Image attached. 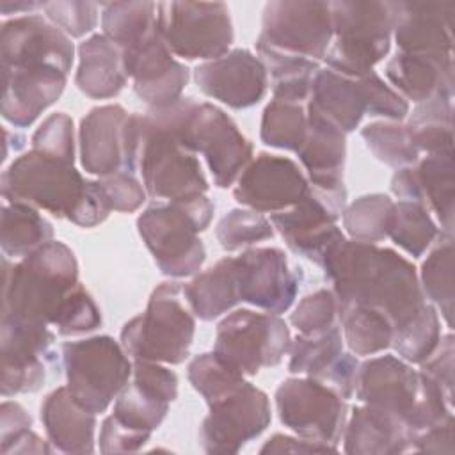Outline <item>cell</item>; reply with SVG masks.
Listing matches in <instances>:
<instances>
[{
	"label": "cell",
	"mask_w": 455,
	"mask_h": 455,
	"mask_svg": "<svg viewBox=\"0 0 455 455\" xmlns=\"http://www.w3.org/2000/svg\"><path fill=\"white\" fill-rule=\"evenodd\" d=\"M359 82L366 100V114L380 116L387 121H402L407 117L409 103L375 71L359 76Z\"/></svg>",
	"instance_id": "obj_52"
},
{
	"label": "cell",
	"mask_w": 455,
	"mask_h": 455,
	"mask_svg": "<svg viewBox=\"0 0 455 455\" xmlns=\"http://www.w3.org/2000/svg\"><path fill=\"white\" fill-rule=\"evenodd\" d=\"M169 400L162 398L146 386L132 380L114 400L112 416L124 427L149 434L160 427L169 411Z\"/></svg>",
	"instance_id": "obj_40"
},
{
	"label": "cell",
	"mask_w": 455,
	"mask_h": 455,
	"mask_svg": "<svg viewBox=\"0 0 455 455\" xmlns=\"http://www.w3.org/2000/svg\"><path fill=\"white\" fill-rule=\"evenodd\" d=\"M128 112L121 105L94 107L78 130L80 162L85 172L107 176L124 171V124Z\"/></svg>",
	"instance_id": "obj_25"
},
{
	"label": "cell",
	"mask_w": 455,
	"mask_h": 455,
	"mask_svg": "<svg viewBox=\"0 0 455 455\" xmlns=\"http://www.w3.org/2000/svg\"><path fill=\"white\" fill-rule=\"evenodd\" d=\"M256 52L267 69V75L270 76L274 100L299 103V105L309 100L315 75L320 69L316 60L279 52L258 41H256Z\"/></svg>",
	"instance_id": "obj_33"
},
{
	"label": "cell",
	"mask_w": 455,
	"mask_h": 455,
	"mask_svg": "<svg viewBox=\"0 0 455 455\" xmlns=\"http://www.w3.org/2000/svg\"><path fill=\"white\" fill-rule=\"evenodd\" d=\"M443 242L432 249L427 259L421 265L419 284L425 297L430 299L432 306H435L448 327L453 323V236L441 235Z\"/></svg>",
	"instance_id": "obj_39"
},
{
	"label": "cell",
	"mask_w": 455,
	"mask_h": 455,
	"mask_svg": "<svg viewBox=\"0 0 455 455\" xmlns=\"http://www.w3.org/2000/svg\"><path fill=\"white\" fill-rule=\"evenodd\" d=\"M101 323V315L92 300V297L87 293V290L78 284L71 295L68 297L57 322V332L62 336H75L91 332Z\"/></svg>",
	"instance_id": "obj_51"
},
{
	"label": "cell",
	"mask_w": 455,
	"mask_h": 455,
	"mask_svg": "<svg viewBox=\"0 0 455 455\" xmlns=\"http://www.w3.org/2000/svg\"><path fill=\"white\" fill-rule=\"evenodd\" d=\"M306 112L343 133L354 132L366 114L359 76L354 78L329 68H320L313 80Z\"/></svg>",
	"instance_id": "obj_27"
},
{
	"label": "cell",
	"mask_w": 455,
	"mask_h": 455,
	"mask_svg": "<svg viewBox=\"0 0 455 455\" xmlns=\"http://www.w3.org/2000/svg\"><path fill=\"white\" fill-rule=\"evenodd\" d=\"M98 9L94 2H44V16L69 37H82L98 25Z\"/></svg>",
	"instance_id": "obj_50"
},
{
	"label": "cell",
	"mask_w": 455,
	"mask_h": 455,
	"mask_svg": "<svg viewBox=\"0 0 455 455\" xmlns=\"http://www.w3.org/2000/svg\"><path fill=\"white\" fill-rule=\"evenodd\" d=\"M307 192L309 181L293 160L259 153L238 176L233 196L242 206L272 215L291 208Z\"/></svg>",
	"instance_id": "obj_18"
},
{
	"label": "cell",
	"mask_w": 455,
	"mask_h": 455,
	"mask_svg": "<svg viewBox=\"0 0 455 455\" xmlns=\"http://www.w3.org/2000/svg\"><path fill=\"white\" fill-rule=\"evenodd\" d=\"M53 236L52 224L37 208L9 203L2 208V251L9 258H25Z\"/></svg>",
	"instance_id": "obj_36"
},
{
	"label": "cell",
	"mask_w": 455,
	"mask_h": 455,
	"mask_svg": "<svg viewBox=\"0 0 455 455\" xmlns=\"http://www.w3.org/2000/svg\"><path fill=\"white\" fill-rule=\"evenodd\" d=\"M55 334L48 325L2 320V395L37 391L53 361Z\"/></svg>",
	"instance_id": "obj_17"
},
{
	"label": "cell",
	"mask_w": 455,
	"mask_h": 455,
	"mask_svg": "<svg viewBox=\"0 0 455 455\" xmlns=\"http://www.w3.org/2000/svg\"><path fill=\"white\" fill-rule=\"evenodd\" d=\"M41 421L50 443L64 453H92L96 414L84 409L66 386L53 389L41 403Z\"/></svg>",
	"instance_id": "obj_29"
},
{
	"label": "cell",
	"mask_w": 455,
	"mask_h": 455,
	"mask_svg": "<svg viewBox=\"0 0 455 455\" xmlns=\"http://www.w3.org/2000/svg\"><path fill=\"white\" fill-rule=\"evenodd\" d=\"M275 407L284 427L299 437L336 448L347 423V403L313 377H293L275 391Z\"/></svg>",
	"instance_id": "obj_12"
},
{
	"label": "cell",
	"mask_w": 455,
	"mask_h": 455,
	"mask_svg": "<svg viewBox=\"0 0 455 455\" xmlns=\"http://www.w3.org/2000/svg\"><path fill=\"white\" fill-rule=\"evenodd\" d=\"M453 334L441 336L435 350L419 363V373L428 377L444 395L446 402L453 407Z\"/></svg>",
	"instance_id": "obj_54"
},
{
	"label": "cell",
	"mask_w": 455,
	"mask_h": 455,
	"mask_svg": "<svg viewBox=\"0 0 455 455\" xmlns=\"http://www.w3.org/2000/svg\"><path fill=\"white\" fill-rule=\"evenodd\" d=\"M441 235L430 212L412 201L395 203L389 238L412 258H419Z\"/></svg>",
	"instance_id": "obj_43"
},
{
	"label": "cell",
	"mask_w": 455,
	"mask_h": 455,
	"mask_svg": "<svg viewBox=\"0 0 455 455\" xmlns=\"http://www.w3.org/2000/svg\"><path fill=\"white\" fill-rule=\"evenodd\" d=\"M0 411V441L2 446H5L32 427V418L16 402H4Z\"/></svg>",
	"instance_id": "obj_59"
},
{
	"label": "cell",
	"mask_w": 455,
	"mask_h": 455,
	"mask_svg": "<svg viewBox=\"0 0 455 455\" xmlns=\"http://www.w3.org/2000/svg\"><path fill=\"white\" fill-rule=\"evenodd\" d=\"M307 130V112L299 103L272 100L261 117V140L270 148L297 151Z\"/></svg>",
	"instance_id": "obj_44"
},
{
	"label": "cell",
	"mask_w": 455,
	"mask_h": 455,
	"mask_svg": "<svg viewBox=\"0 0 455 455\" xmlns=\"http://www.w3.org/2000/svg\"><path fill=\"white\" fill-rule=\"evenodd\" d=\"M332 43L323 57L329 69L347 76L373 71L391 48V2H331Z\"/></svg>",
	"instance_id": "obj_5"
},
{
	"label": "cell",
	"mask_w": 455,
	"mask_h": 455,
	"mask_svg": "<svg viewBox=\"0 0 455 455\" xmlns=\"http://www.w3.org/2000/svg\"><path fill=\"white\" fill-rule=\"evenodd\" d=\"M345 206V185L332 190L309 185V192L297 204L272 213L270 222L293 252L322 267L325 256L345 240L338 226Z\"/></svg>",
	"instance_id": "obj_11"
},
{
	"label": "cell",
	"mask_w": 455,
	"mask_h": 455,
	"mask_svg": "<svg viewBox=\"0 0 455 455\" xmlns=\"http://www.w3.org/2000/svg\"><path fill=\"white\" fill-rule=\"evenodd\" d=\"M32 149L66 164L75 162L73 119L66 112L50 114L32 135Z\"/></svg>",
	"instance_id": "obj_48"
},
{
	"label": "cell",
	"mask_w": 455,
	"mask_h": 455,
	"mask_svg": "<svg viewBox=\"0 0 455 455\" xmlns=\"http://www.w3.org/2000/svg\"><path fill=\"white\" fill-rule=\"evenodd\" d=\"M2 453H50L52 448L48 443H44L37 434H34L30 428L20 434L16 439H12L9 444L0 448Z\"/></svg>",
	"instance_id": "obj_60"
},
{
	"label": "cell",
	"mask_w": 455,
	"mask_h": 455,
	"mask_svg": "<svg viewBox=\"0 0 455 455\" xmlns=\"http://www.w3.org/2000/svg\"><path fill=\"white\" fill-rule=\"evenodd\" d=\"M411 450L430 451V453H451L453 451V416L416 435L412 439Z\"/></svg>",
	"instance_id": "obj_57"
},
{
	"label": "cell",
	"mask_w": 455,
	"mask_h": 455,
	"mask_svg": "<svg viewBox=\"0 0 455 455\" xmlns=\"http://www.w3.org/2000/svg\"><path fill=\"white\" fill-rule=\"evenodd\" d=\"M2 320L55 325L68 297L80 284L73 251L50 240L20 263L4 259Z\"/></svg>",
	"instance_id": "obj_2"
},
{
	"label": "cell",
	"mask_w": 455,
	"mask_h": 455,
	"mask_svg": "<svg viewBox=\"0 0 455 455\" xmlns=\"http://www.w3.org/2000/svg\"><path fill=\"white\" fill-rule=\"evenodd\" d=\"M338 448L315 443L304 437H291L284 434H274L261 448L259 453H325V451H336Z\"/></svg>",
	"instance_id": "obj_58"
},
{
	"label": "cell",
	"mask_w": 455,
	"mask_h": 455,
	"mask_svg": "<svg viewBox=\"0 0 455 455\" xmlns=\"http://www.w3.org/2000/svg\"><path fill=\"white\" fill-rule=\"evenodd\" d=\"M290 347V329L279 315L236 309L217 325L213 352L243 375H256L277 366Z\"/></svg>",
	"instance_id": "obj_10"
},
{
	"label": "cell",
	"mask_w": 455,
	"mask_h": 455,
	"mask_svg": "<svg viewBox=\"0 0 455 455\" xmlns=\"http://www.w3.org/2000/svg\"><path fill=\"white\" fill-rule=\"evenodd\" d=\"M71 396L92 414H101L128 384L133 363L110 336L68 341L60 347Z\"/></svg>",
	"instance_id": "obj_7"
},
{
	"label": "cell",
	"mask_w": 455,
	"mask_h": 455,
	"mask_svg": "<svg viewBox=\"0 0 455 455\" xmlns=\"http://www.w3.org/2000/svg\"><path fill=\"white\" fill-rule=\"evenodd\" d=\"M339 306L363 304L384 313L393 334L427 304L414 265L396 251L359 240L339 242L322 263Z\"/></svg>",
	"instance_id": "obj_1"
},
{
	"label": "cell",
	"mask_w": 455,
	"mask_h": 455,
	"mask_svg": "<svg viewBox=\"0 0 455 455\" xmlns=\"http://www.w3.org/2000/svg\"><path fill=\"white\" fill-rule=\"evenodd\" d=\"M43 4L44 2H9V0H2L0 2V11L4 16L9 14H18V12H27V14H34V11H43Z\"/></svg>",
	"instance_id": "obj_61"
},
{
	"label": "cell",
	"mask_w": 455,
	"mask_h": 455,
	"mask_svg": "<svg viewBox=\"0 0 455 455\" xmlns=\"http://www.w3.org/2000/svg\"><path fill=\"white\" fill-rule=\"evenodd\" d=\"M194 80L201 92L231 108L256 105L268 87L261 59L247 48H236L219 59L201 62L194 69Z\"/></svg>",
	"instance_id": "obj_21"
},
{
	"label": "cell",
	"mask_w": 455,
	"mask_h": 455,
	"mask_svg": "<svg viewBox=\"0 0 455 455\" xmlns=\"http://www.w3.org/2000/svg\"><path fill=\"white\" fill-rule=\"evenodd\" d=\"M110 210L114 212H135L146 201V188L128 171H117L96 180Z\"/></svg>",
	"instance_id": "obj_53"
},
{
	"label": "cell",
	"mask_w": 455,
	"mask_h": 455,
	"mask_svg": "<svg viewBox=\"0 0 455 455\" xmlns=\"http://www.w3.org/2000/svg\"><path fill=\"white\" fill-rule=\"evenodd\" d=\"M393 36L405 53L453 55L455 2H391Z\"/></svg>",
	"instance_id": "obj_23"
},
{
	"label": "cell",
	"mask_w": 455,
	"mask_h": 455,
	"mask_svg": "<svg viewBox=\"0 0 455 455\" xmlns=\"http://www.w3.org/2000/svg\"><path fill=\"white\" fill-rule=\"evenodd\" d=\"M343 352V334L339 327H331L318 334H300L291 341L288 370L291 373L318 379Z\"/></svg>",
	"instance_id": "obj_42"
},
{
	"label": "cell",
	"mask_w": 455,
	"mask_h": 455,
	"mask_svg": "<svg viewBox=\"0 0 455 455\" xmlns=\"http://www.w3.org/2000/svg\"><path fill=\"white\" fill-rule=\"evenodd\" d=\"M210 412L201 423L199 441L208 453H236L258 437L270 423V402L265 391L242 382L235 391L208 403Z\"/></svg>",
	"instance_id": "obj_14"
},
{
	"label": "cell",
	"mask_w": 455,
	"mask_h": 455,
	"mask_svg": "<svg viewBox=\"0 0 455 455\" xmlns=\"http://www.w3.org/2000/svg\"><path fill=\"white\" fill-rule=\"evenodd\" d=\"M343 341L355 355H373L391 347L393 325L389 318L375 307L363 304L339 306Z\"/></svg>",
	"instance_id": "obj_35"
},
{
	"label": "cell",
	"mask_w": 455,
	"mask_h": 455,
	"mask_svg": "<svg viewBox=\"0 0 455 455\" xmlns=\"http://www.w3.org/2000/svg\"><path fill=\"white\" fill-rule=\"evenodd\" d=\"M185 144L192 153L204 156L213 181L220 188L236 183L252 156V144L235 121L212 103H199L194 110Z\"/></svg>",
	"instance_id": "obj_15"
},
{
	"label": "cell",
	"mask_w": 455,
	"mask_h": 455,
	"mask_svg": "<svg viewBox=\"0 0 455 455\" xmlns=\"http://www.w3.org/2000/svg\"><path fill=\"white\" fill-rule=\"evenodd\" d=\"M391 190L400 201H412L434 212L441 235L453 233V151L432 153L414 165L398 169L391 178Z\"/></svg>",
	"instance_id": "obj_22"
},
{
	"label": "cell",
	"mask_w": 455,
	"mask_h": 455,
	"mask_svg": "<svg viewBox=\"0 0 455 455\" xmlns=\"http://www.w3.org/2000/svg\"><path fill=\"white\" fill-rule=\"evenodd\" d=\"M215 235L220 247L228 252H233L272 238L274 226L259 212L249 208H235L219 220Z\"/></svg>",
	"instance_id": "obj_47"
},
{
	"label": "cell",
	"mask_w": 455,
	"mask_h": 455,
	"mask_svg": "<svg viewBox=\"0 0 455 455\" xmlns=\"http://www.w3.org/2000/svg\"><path fill=\"white\" fill-rule=\"evenodd\" d=\"M187 375L192 387L203 395L206 403L220 400L245 382L243 373L228 364L215 352L196 355L188 364Z\"/></svg>",
	"instance_id": "obj_46"
},
{
	"label": "cell",
	"mask_w": 455,
	"mask_h": 455,
	"mask_svg": "<svg viewBox=\"0 0 455 455\" xmlns=\"http://www.w3.org/2000/svg\"><path fill=\"white\" fill-rule=\"evenodd\" d=\"M361 137L379 162L396 171L414 165L419 160V151L407 126L400 121L386 119L370 123L361 130Z\"/></svg>",
	"instance_id": "obj_41"
},
{
	"label": "cell",
	"mask_w": 455,
	"mask_h": 455,
	"mask_svg": "<svg viewBox=\"0 0 455 455\" xmlns=\"http://www.w3.org/2000/svg\"><path fill=\"white\" fill-rule=\"evenodd\" d=\"M128 80L123 50L105 34H92L78 46L75 84L92 100L117 96Z\"/></svg>",
	"instance_id": "obj_30"
},
{
	"label": "cell",
	"mask_w": 455,
	"mask_h": 455,
	"mask_svg": "<svg viewBox=\"0 0 455 455\" xmlns=\"http://www.w3.org/2000/svg\"><path fill=\"white\" fill-rule=\"evenodd\" d=\"M2 117L16 128L30 126L64 92L68 75L53 66L2 68Z\"/></svg>",
	"instance_id": "obj_24"
},
{
	"label": "cell",
	"mask_w": 455,
	"mask_h": 455,
	"mask_svg": "<svg viewBox=\"0 0 455 455\" xmlns=\"http://www.w3.org/2000/svg\"><path fill=\"white\" fill-rule=\"evenodd\" d=\"M240 302L267 313H284L291 307L300 272L290 268L286 254L277 247H252L235 258Z\"/></svg>",
	"instance_id": "obj_16"
},
{
	"label": "cell",
	"mask_w": 455,
	"mask_h": 455,
	"mask_svg": "<svg viewBox=\"0 0 455 455\" xmlns=\"http://www.w3.org/2000/svg\"><path fill=\"white\" fill-rule=\"evenodd\" d=\"M103 34L121 50H126L156 28L155 2H110L101 4Z\"/></svg>",
	"instance_id": "obj_37"
},
{
	"label": "cell",
	"mask_w": 455,
	"mask_h": 455,
	"mask_svg": "<svg viewBox=\"0 0 455 455\" xmlns=\"http://www.w3.org/2000/svg\"><path fill=\"white\" fill-rule=\"evenodd\" d=\"M395 215V201L386 194H366L345 206L343 228L352 240L377 243L387 238Z\"/></svg>",
	"instance_id": "obj_38"
},
{
	"label": "cell",
	"mask_w": 455,
	"mask_h": 455,
	"mask_svg": "<svg viewBox=\"0 0 455 455\" xmlns=\"http://www.w3.org/2000/svg\"><path fill=\"white\" fill-rule=\"evenodd\" d=\"M149 439V434L135 432L121 425L112 414L103 419L100 428V451L101 453H126L140 450Z\"/></svg>",
	"instance_id": "obj_55"
},
{
	"label": "cell",
	"mask_w": 455,
	"mask_h": 455,
	"mask_svg": "<svg viewBox=\"0 0 455 455\" xmlns=\"http://www.w3.org/2000/svg\"><path fill=\"white\" fill-rule=\"evenodd\" d=\"M441 336L437 309L427 302L425 307L407 325L393 334L391 347L403 361L419 364L435 350Z\"/></svg>",
	"instance_id": "obj_45"
},
{
	"label": "cell",
	"mask_w": 455,
	"mask_h": 455,
	"mask_svg": "<svg viewBox=\"0 0 455 455\" xmlns=\"http://www.w3.org/2000/svg\"><path fill=\"white\" fill-rule=\"evenodd\" d=\"M338 299L332 290H316L306 295L290 316L293 327L306 336L323 332L336 325Z\"/></svg>",
	"instance_id": "obj_49"
},
{
	"label": "cell",
	"mask_w": 455,
	"mask_h": 455,
	"mask_svg": "<svg viewBox=\"0 0 455 455\" xmlns=\"http://www.w3.org/2000/svg\"><path fill=\"white\" fill-rule=\"evenodd\" d=\"M183 295L190 311L201 320H213L240 302L235 258H222L212 268L197 274L183 284Z\"/></svg>",
	"instance_id": "obj_32"
},
{
	"label": "cell",
	"mask_w": 455,
	"mask_h": 455,
	"mask_svg": "<svg viewBox=\"0 0 455 455\" xmlns=\"http://www.w3.org/2000/svg\"><path fill=\"white\" fill-rule=\"evenodd\" d=\"M137 169L153 199L169 203L203 196L208 190L197 155L169 126L149 114L140 116L139 121Z\"/></svg>",
	"instance_id": "obj_6"
},
{
	"label": "cell",
	"mask_w": 455,
	"mask_h": 455,
	"mask_svg": "<svg viewBox=\"0 0 455 455\" xmlns=\"http://www.w3.org/2000/svg\"><path fill=\"white\" fill-rule=\"evenodd\" d=\"M89 188L73 164L60 162L30 149L18 156L2 174V196L9 203H21L71 219Z\"/></svg>",
	"instance_id": "obj_8"
},
{
	"label": "cell",
	"mask_w": 455,
	"mask_h": 455,
	"mask_svg": "<svg viewBox=\"0 0 455 455\" xmlns=\"http://www.w3.org/2000/svg\"><path fill=\"white\" fill-rule=\"evenodd\" d=\"M2 68L53 66L66 75L71 71L75 46L43 14H25L2 23Z\"/></svg>",
	"instance_id": "obj_19"
},
{
	"label": "cell",
	"mask_w": 455,
	"mask_h": 455,
	"mask_svg": "<svg viewBox=\"0 0 455 455\" xmlns=\"http://www.w3.org/2000/svg\"><path fill=\"white\" fill-rule=\"evenodd\" d=\"M295 153L307 171L311 187L323 190L343 187V165L347 155L343 132L307 114L306 137Z\"/></svg>",
	"instance_id": "obj_31"
},
{
	"label": "cell",
	"mask_w": 455,
	"mask_h": 455,
	"mask_svg": "<svg viewBox=\"0 0 455 455\" xmlns=\"http://www.w3.org/2000/svg\"><path fill=\"white\" fill-rule=\"evenodd\" d=\"M357 370H359L357 357L354 354L341 352V355L316 380L323 382L332 391H336L341 398L347 400L355 391Z\"/></svg>",
	"instance_id": "obj_56"
},
{
	"label": "cell",
	"mask_w": 455,
	"mask_h": 455,
	"mask_svg": "<svg viewBox=\"0 0 455 455\" xmlns=\"http://www.w3.org/2000/svg\"><path fill=\"white\" fill-rule=\"evenodd\" d=\"M345 453L352 455H395L411 450L407 425L396 416L370 407H355L343 430Z\"/></svg>",
	"instance_id": "obj_28"
},
{
	"label": "cell",
	"mask_w": 455,
	"mask_h": 455,
	"mask_svg": "<svg viewBox=\"0 0 455 455\" xmlns=\"http://www.w3.org/2000/svg\"><path fill=\"white\" fill-rule=\"evenodd\" d=\"M213 217V204L203 194L146 208L137 229L162 274L187 277L204 263L206 251L199 238Z\"/></svg>",
	"instance_id": "obj_3"
},
{
	"label": "cell",
	"mask_w": 455,
	"mask_h": 455,
	"mask_svg": "<svg viewBox=\"0 0 455 455\" xmlns=\"http://www.w3.org/2000/svg\"><path fill=\"white\" fill-rule=\"evenodd\" d=\"M183 284H158L146 311L124 323L121 345L135 361L180 364L187 359L194 341L196 320L185 306Z\"/></svg>",
	"instance_id": "obj_4"
},
{
	"label": "cell",
	"mask_w": 455,
	"mask_h": 455,
	"mask_svg": "<svg viewBox=\"0 0 455 455\" xmlns=\"http://www.w3.org/2000/svg\"><path fill=\"white\" fill-rule=\"evenodd\" d=\"M405 126L419 153L453 151V98L434 96L418 103Z\"/></svg>",
	"instance_id": "obj_34"
},
{
	"label": "cell",
	"mask_w": 455,
	"mask_h": 455,
	"mask_svg": "<svg viewBox=\"0 0 455 455\" xmlns=\"http://www.w3.org/2000/svg\"><path fill=\"white\" fill-rule=\"evenodd\" d=\"M256 41L318 62L332 43L331 2H268Z\"/></svg>",
	"instance_id": "obj_13"
},
{
	"label": "cell",
	"mask_w": 455,
	"mask_h": 455,
	"mask_svg": "<svg viewBox=\"0 0 455 455\" xmlns=\"http://www.w3.org/2000/svg\"><path fill=\"white\" fill-rule=\"evenodd\" d=\"M124 69L133 80L135 94L149 108L164 107L178 98L188 82V68L174 59L156 28L137 44L123 50Z\"/></svg>",
	"instance_id": "obj_20"
},
{
	"label": "cell",
	"mask_w": 455,
	"mask_h": 455,
	"mask_svg": "<svg viewBox=\"0 0 455 455\" xmlns=\"http://www.w3.org/2000/svg\"><path fill=\"white\" fill-rule=\"evenodd\" d=\"M156 25L172 55L187 60L219 59L235 39L229 9L222 2H162Z\"/></svg>",
	"instance_id": "obj_9"
},
{
	"label": "cell",
	"mask_w": 455,
	"mask_h": 455,
	"mask_svg": "<svg viewBox=\"0 0 455 455\" xmlns=\"http://www.w3.org/2000/svg\"><path fill=\"white\" fill-rule=\"evenodd\" d=\"M393 89L416 105L434 96L453 98V55H421L396 52L384 69Z\"/></svg>",
	"instance_id": "obj_26"
}]
</instances>
